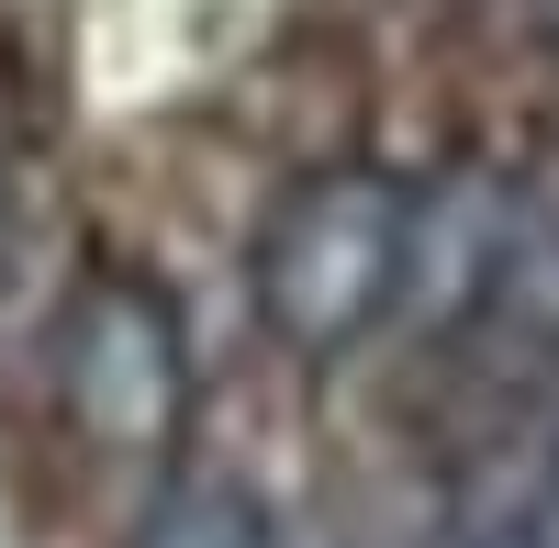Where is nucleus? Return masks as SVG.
I'll return each mask as SVG.
<instances>
[{"label": "nucleus", "mask_w": 559, "mask_h": 548, "mask_svg": "<svg viewBox=\"0 0 559 548\" xmlns=\"http://www.w3.org/2000/svg\"><path fill=\"white\" fill-rule=\"evenodd\" d=\"M403 191H414V179L347 157V168H313V179H292V191L269 202L247 291H258V325L292 358H347L358 336L392 325V291H403Z\"/></svg>", "instance_id": "obj_1"}, {"label": "nucleus", "mask_w": 559, "mask_h": 548, "mask_svg": "<svg viewBox=\"0 0 559 548\" xmlns=\"http://www.w3.org/2000/svg\"><path fill=\"white\" fill-rule=\"evenodd\" d=\"M57 403L90 448L112 460H168L179 426H191V336H179V302L157 281H90L57 325Z\"/></svg>", "instance_id": "obj_2"}, {"label": "nucleus", "mask_w": 559, "mask_h": 548, "mask_svg": "<svg viewBox=\"0 0 559 548\" xmlns=\"http://www.w3.org/2000/svg\"><path fill=\"white\" fill-rule=\"evenodd\" d=\"M515 179L492 168H437L403 191V291H392V325L414 336H471L481 302H492V269L515 247Z\"/></svg>", "instance_id": "obj_3"}, {"label": "nucleus", "mask_w": 559, "mask_h": 548, "mask_svg": "<svg viewBox=\"0 0 559 548\" xmlns=\"http://www.w3.org/2000/svg\"><path fill=\"white\" fill-rule=\"evenodd\" d=\"M123 548H269V504L236 470H168Z\"/></svg>", "instance_id": "obj_4"}, {"label": "nucleus", "mask_w": 559, "mask_h": 548, "mask_svg": "<svg viewBox=\"0 0 559 548\" xmlns=\"http://www.w3.org/2000/svg\"><path fill=\"white\" fill-rule=\"evenodd\" d=\"M481 325H492V336H515L526 358H548V347H559V213L515 202V247H503V269H492Z\"/></svg>", "instance_id": "obj_5"}]
</instances>
